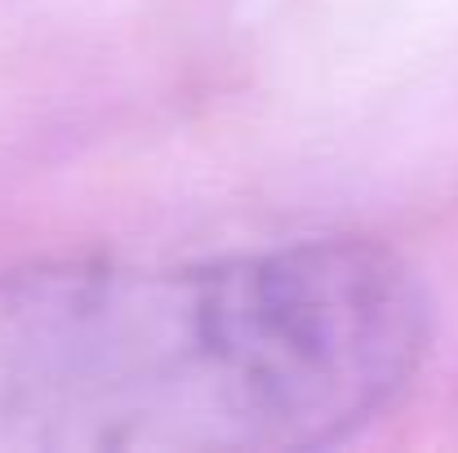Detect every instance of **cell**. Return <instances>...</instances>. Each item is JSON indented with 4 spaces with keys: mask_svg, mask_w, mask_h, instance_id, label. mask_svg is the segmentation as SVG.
<instances>
[{
    "mask_svg": "<svg viewBox=\"0 0 458 453\" xmlns=\"http://www.w3.org/2000/svg\"><path fill=\"white\" fill-rule=\"evenodd\" d=\"M432 306L369 240L0 276V453L325 449L419 378Z\"/></svg>",
    "mask_w": 458,
    "mask_h": 453,
    "instance_id": "1",
    "label": "cell"
}]
</instances>
